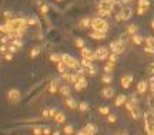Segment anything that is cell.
<instances>
[{
  "instance_id": "cell-1",
  "label": "cell",
  "mask_w": 154,
  "mask_h": 135,
  "mask_svg": "<svg viewBox=\"0 0 154 135\" xmlns=\"http://www.w3.org/2000/svg\"><path fill=\"white\" fill-rule=\"evenodd\" d=\"M143 121H144V129L147 135H154V110L148 108L143 114Z\"/></svg>"
},
{
  "instance_id": "cell-2",
  "label": "cell",
  "mask_w": 154,
  "mask_h": 135,
  "mask_svg": "<svg viewBox=\"0 0 154 135\" xmlns=\"http://www.w3.org/2000/svg\"><path fill=\"white\" fill-rule=\"evenodd\" d=\"M91 29L96 30V32L107 33V30H108V23L106 22L103 17H97V19L91 20Z\"/></svg>"
},
{
  "instance_id": "cell-3",
  "label": "cell",
  "mask_w": 154,
  "mask_h": 135,
  "mask_svg": "<svg viewBox=\"0 0 154 135\" xmlns=\"http://www.w3.org/2000/svg\"><path fill=\"white\" fill-rule=\"evenodd\" d=\"M110 48H111V53H116V54H123L124 50H126V46H124V41L123 39H119V40H114L110 43Z\"/></svg>"
},
{
  "instance_id": "cell-4",
  "label": "cell",
  "mask_w": 154,
  "mask_h": 135,
  "mask_svg": "<svg viewBox=\"0 0 154 135\" xmlns=\"http://www.w3.org/2000/svg\"><path fill=\"white\" fill-rule=\"evenodd\" d=\"M61 58H63V61L67 64L69 68H74V70H77V68L81 65L80 61L76 60V58H74L73 56H70V54H61Z\"/></svg>"
},
{
  "instance_id": "cell-5",
  "label": "cell",
  "mask_w": 154,
  "mask_h": 135,
  "mask_svg": "<svg viewBox=\"0 0 154 135\" xmlns=\"http://www.w3.org/2000/svg\"><path fill=\"white\" fill-rule=\"evenodd\" d=\"M7 101L10 104H17L20 100H22V93L16 90V88H12V90H9L7 91Z\"/></svg>"
},
{
  "instance_id": "cell-6",
  "label": "cell",
  "mask_w": 154,
  "mask_h": 135,
  "mask_svg": "<svg viewBox=\"0 0 154 135\" xmlns=\"http://www.w3.org/2000/svg\"><path fill=\"white\" fill-rule=\"evenodd\" d=\"M131 13H133V10L127 6H124V7L119 11V14L116 16V20L117 22H126V20H129L130 17H131Z\"/></svg>"
},
{
  "instance_id": "cell-7",
  "label": "cell",
  "mask_w": 154,
  "mask_h": 135,
  "mask_svg": "<svg viewBox=\"0 0 154 135\" xmlns=\"http://www.w3.org/2000/svg\"><path fill=\"white\" fill-rule=\"evenodd\" d=\"M114 4H116V1H113V0H98V10H104V11L111 13L114 10Z\"/></svg>"
},
{
  "instance_id": "cell-8",
  "label": "cell",
  "mask_w": 154,
  "mask_h": 135,
  "mask_svg": "<svg viewBox=\"0 0 154 135\" xmlns=\"http://www.w3.org/2000/svg\"><path fill=\"white\" fill-rule=\"evenodd\" d=\"M94 56H96V60H100V61H104L108 58L110 56V51L107 47H98L96 51H94Z\"/></svg>"
},
{
  "instance_id": "cell-9",
  "label": "cell",
  "mask_w": 154,
  "mask_h": 135,
  "mask_svg": "<svg viewBox=\"0 0 154 135\" xmlns=\"http://www.w3.org/2000/svg\"><path fill=\"white\" fill-rule=\"evenodd\" d=\"M133 80H134L133 74H126V75H123V77H121V80H120V84H121L123 88H129L130 85H131V83H133Z\"/></svg>"
},
{
  "instance_id": "cell-10",
  "label": "cell",
  "mask_w": 154,
  "mask_h": 135,
  "mask_svg": "<svg viewBox=\"0 0 154 135\" xmlns=\"http://www.w3.org/2000/svg\"><path fill=\"white\" fill-rule=\"evenodd\" d=\"M147 90H148V81L147 80H141L137 84V94L143 96V94L147 93Z\"/></svg>"
},
{
  "instance_id": "cell-11",
  "label": "cell",
  "mask_w": 154,
  "mask_h": 135,
  "mask_svg": "<svg viewBox=\"0 0 154 135\" xmlns=\"http://www.w3.org/2000/svg\"><path fill=\"white\" fill-rule=\"evenodd\" d=\"M81 57H83V58H89V60H91V61H93V60H96V56H94V53H93L90 48L86 47V46L81 48Z\"/></svg>"
},
{
  "instance_id": "cell-12",
  "label": "cell",
  "mask_w": 154,
  "mask_h": 135,
  "mask_svg": "<svg viewBox=\"0 0 154 135\" xmlns=\"http://www.w3.org/2000/svg\"><path fill=\"white\" fill-rule=\"evenodd\" d=\"M101 94H103V97H104V98L110 100V98H113V97H114V88L113 87L103 88V90H101Z\"/></svg>"
},
{
  "instance_id": "cell-13",
  "label": "cell",
  "mask_w": 154,
  "mask_h": 135,
  "mask_svg": "<svg viewBox=\"0 0 154 135\" xmlns=\"http://www.w3.org/2000/svg\"><path fill=\"white\" fill-rule=\"evenodd\" d=\"M66 105H67L70 110L79 108V105H77V103H76V100H74L73 97H66Z\"/></svg>"
},
{
  "instance_id": "cell-14",
  "label": "cell",
  "mask_w": 154,
  "mask_h": 135,
  "mask_svg": "<svg viewBox=\"0 0 154 135\" xmlns=\"http://www.w3.org/2000/svg\"><path fill=\"white\" fill-rule=\"evenodd\" d=\"M59 91H60L61 96H64V97H70V93H72V90H70V85H69V84H63V85H60Z\"/></svg>"
},
{
  "instance_id": "cell-15",
  "label": "cell",
  "mask_w": 154,
  "mask_h": 135,
  "mask_svg": "<svg viewBox=\"0 0 154 135\" xmlns=\"http://www.w3.org/2000/svg\"><path fill=\"white\" fill-rule=\"evenodd\" d=\"M79 27H80L81 30H86V29L91 27V20H90L89 17H86V19H81L80 23H79Z\"/></svg>"
},
{
  "instance_id": "cell-16",
  "label": "cell",
  "mask_w": 154,
  "mask_h": 135,
  "mask_svg": "<svg viewBox=\"0 0 154 135\" xmlns=\"http://www.w3.org/2000/svg\"><path fill=\"white\" fill-rule=\"evenodd\" d=\"M91 39L94 40H104L106 39V33H101V32H96V30H93V32L89 34Z\"/></svg>"
},
{
  "instance_id": "cell-17",
  "label": "cell",
  "mask_w": 154,
  "mask_h": 135,
  "mask_svg": "<svg viewBox=\"0 0 154 135\" xmlns=\"http://www.w3.org/2000/svg\"><path fill=\"white\" fill-rule=\"evenodd\" d=\"M126 103H127V97L124 96V94H120V96H117V98H116L114 105H116V107H121V105H124Z\"/></svg>"
},
{
  "instance_id": "cell-18",
  "label": "cell",
  "mask_w": 154,
  "mask_h": 135,
  "mask_svg": "<svg viewBox=\"0 0 154 135\" xmlns=\"http://www.w3.org/2000/svg\"><path fill=\"white\" fill-rule=\"evenodd\" d=\"M143 41H144V39H143L138 33H136V34H133V36H131V43H133V44H136V46L143 44Z\"/></svg>"
},
{
  "instance_id": "cell-19",
  "label": "cell",
  "mask_w": 154,
  "mask_h": 135,
  "mask_svg": "<svg viewBox=\"0 0 154 135\" xmlns=\"http://www.w3.org/2000/svg\"><path fill=\"white\" fill-rule=\"evenodd\" d=\"M67 70H69V67H67V64L64 63V61H60V63H57V71L60 73H67Z\"/></svg>"
},
{
  "instance_id": "cell-20",
  "label": "cell",
  "mask_w": 154,
  "mask_h": 135,
  "mask_svg": "<svg viewBox=\"0 0 154 135\" xmlns=\"http://www.w3.org/2000/svg\"><path fill=\"white\" fill-rule=\"evenodd\" d=\"M54 121L59 122V124H64L66 122V115L63 112H57L56 115H54Z\"/></svg>"
},
{
  "instance_id": "cell-21",
  "label": "cell",
  "mask_w": 154,
  "mask_h": 135,
  "mask_svg": "<svg viewBox=\"0 0 154 135\" xmlns=\"http://www.w3.org/2000/svg\"><path fill=\"white\" fill-rule=\"evenodd\" d=\"M26 22H27V26H39V20H37V17H34V16L27 17Z\"/></svg>"
},
{
  "instance_id": "cell-22",
  "label": "cell",
  "mask_w": 154,
  "mask_h": 135,
  "mask_svg": "<svg viewBox=\"0 0 154 135\" xmlns=\"http://www.w3.org/2000/svg\"><path fill=\"white\" fill-rule=\"evenodd\" d=\"M84 129H86V131H87V132H89L90 135H94L96 132H97V128L94 127L93 124H87V125L84 127Z\"/></svg>"
},
{
  "instance_id": "cell-23",
  "label": "cell",
  "mask_w": 154,
  "mask_h": 135,
  "mask_svg": "<svg viewBox=\"0 0 154 135\" xmlns=\"http://www.w3.org/2000/svg\"><path fill=\"white\" fill-rule=\"evenodd\" d=\"M57 85H59V81H57V80H54V81H51V83H50L49 91L51 93V94H54V93L57 91Z\"/></svg>"
},
{
  "instance_id": "cell-24",
  "label": "cell",
  "mask_w": 154,
  "mask_h": 135,
  "mask_svg": "<svg viewBox=\"0 0 154 135\" xmlns=\"http://www.w3.org/2000/svg\"><path fill=\"white\" fill-rule=\"evenodd\" d=\"M50 61L51 63H60V61H63V58H61V54H51L50 56Z\"/></svg>"
},
{
  "instance_id": "cell-25",
  "label": "cell",
  "mask_w": 154,
  "mask_h": 135,
  "mask_svg": "<svg viewBox=\"0 0 154 135\" xmlns=\"http://www.w3.org/2000/svg\"><path fill=\"white\" fill-rule=\"evenodd\" d=\"M80 64H81V67H84V68H90V67L93 65V61L89 60V58H83L80 61Z\"/></svg>"
},
{
  "instance_id": "cell-26",
  "label": "cell",
  "mask_w": 154,
  "mask_h": 135,
  "mask_svg": "<svg viewBox=\"0 0 154 135\" xmlns=\"http://www.w3.org/2000/svg\"><path fill=\"white\" fill-rule=\"evenodd\" d=\"M39 54H40V47L36 46V47H33L32 51H30V58H36Z\"/></svg>"
},
{
  "instance_id": "cell-27",
  "label": "cell",
  "mask_w": 154,
  "mask_h": 135,
  "mask_svg": "<svg viewBox=\"0 0 154 135\" xmlns=\"http://www.w3.org/2000/svg\"><path fill=\"white\" fill-rule=\"evenodd\" d=\"M101 81H103L104 84H110V83H113V75H111V74H104V75L101 77Z\"/></svg>"
},
{
  "instance_id": "cell-28",
  "label": "cell",
  "mask_w": 154,
  "mask_h": 135,
  "mask_svg": "<svg viewBox=\"0 0 154 135\" xmlns=\"http://www.w3.org/2000/svg\"><path fill=\"white\" fill-rule=\"evenodd\" d=\"M137 32H138V27L136 26V24H130V26H129V29H127V33H129L130 36L136 34Z\"/></svg>"
},
{
  "instance_id": "cell-29",
  "label": "cell",
  "mask_w": 154,
  "mask_h": 135,
  "mask_svg": "<svg viewBox=\"0 0 154 135\" xmlns=\"http://www.w3.org/2000/svg\"><path fill=\"white\" fill-rule=\"evenodd\" d=\"M63 132H64L66 135H72L74 132V129H73V125H70V124H67L64 128H63Z\"/></svg>"
},
{
  "instance_id": "cell-30",
  "label": "cell",
  "mask_w": 154,
  "mask_h": 135,
  "mask_svg": "<svg viewBox=\"0 0 154 135\" xmlns=\"http://www.w3.org/2000/svg\"><path fill=\"white\" fill-rule=\"evenodd\" d=\"M87 74H89V75H91V77H93V75H96V74H97V67L91 65L90 68H87Z\"/></svg>"
},
{
  "instance_id": "cell-31",
  "label": "cell",
  "mask_w": 154,
  "mask_h": 135,
  "mask_svg": "<svg viewBox=\"0 0 154 135\" xmlns=\"http://www.w3.org/2000/svg\"><path fill=\"white\" fill-rule=\"evenodd\" d=\"M150 6V0H138V7H148Z\"/></svg>"
},
{
  "instance_id": "cell-32",
  "label": "cell",
  "mask_w": 154,
  "mask_h": 135,
  "mask_svg": "<svg viewBox=\"0 0 154 135\" xmlns=\"http://www.w3.org/2000/svg\"><path fill=\"white\" fill-rule=\"evenodd\" d=\"M117 60H119V54H116V53H111L108 56V61L110 63H117Z\"/></svg>"
},
{
  "instance_id": "cell-33",
  "label": "cell",
  "mask_w": 154,
  "mask_h": 135,
  "mask_svg": "<svg viewBox=\"0 0 154 135\" xmlns=\"http://www.w3.org/2000/svg\"><path fill=\"white\" fill-rule=\"evenodd\" d=\"M98 112L103 114V115H108V114H110V108H108V107H100V108H98Z\"/></svg>"
},
{
  "instance_id": "cell-34",
  "label": "cell",
  "mask_w": 154,
  "mask_h": 135,
  "mask_svg": "<svg viewBox=\"0 0 154 135\" xmlns=\"http://www.w3.org/2000/svg\"><path fill=\"white\" fill-rule=\"evenodd\" d=\"M79 110L83 111V112H86L87 110H89V104H87V103H80V104H79Z\"/></svg>"
},
{
  "instance_id": "cell-35",
  "label": "cell",
  "mask_w": 154,
  "mask_h": 135,
  "mask_svg": "<svg viewBox=\"0 0 154 135\" xmlns=\"http://www.w3.org/2000/svg\"><path fill=\"white\" fill-rule=\"evenodd\" d=\"M74 44H76V47L83 48V47H84V40H83V39H77L76 41H74Z\"/></svg>"
},
{
  "instance_id": "cell-36",
  "label": "cell",
  "mask_w": 154,
  "mask_h": 135,
  "mask_svg": "<svg viewBox=\"0 0 154 135\" xmlns=\"http://www.w3.org/2000/svg\"><path fill=\"white\" fill-rule=\"evenodd\" d=\"M17 48L19 47H16L14 44H10V46H7V51L12 53V54H14V53H17Z\"/></svg>"
},
{
  "instance_id": "cell-37",
  "label": "cell",
  "mask_w": 154,
  "mask_h": 135,
  "mask_svg": "<svg viewBox=\"0 0 154 135\" xmlns=\"http://www.w3.org/2000/svg\"><path fill=\"white\" fill-rule=\"evenodd\" d=\"M33 134H34V135H41V134H43V128H41V127H34V129H33Z\"/></svg>"
},
{
  "instance_id": "cell-38",
  "label": "cell",
  "mask_w": 154,
  "mask_h": 135,
  "mask_svg": "<svg viewBox=\"0 0 154 135\" xmlns=\"http://www.w3.org/2000/svg\"><path fill=\"white\" fill-rule=\"evenodd\" d=\"M13 44H14L16 47H22V46H23V43H22V40L19 39V37H16V39H13Z\"/></svg>"
},
{
  "instance_id": "cell-39",
  "label": "cell",
  "mask_w": 154,
  "mask_h": 135,
  "mask_svg": "<svg viewBox=\"0 0 154 135\" xmlns=\"http://www.w3.org/2000/svg\"><path fill=\"white\" fill-rule=\"evenodd\" d=\"M41 115H43V118H44V119H49V118H50L49 108H46V110H43V111H41Z\"/></svg>"
},
{
  "instance_id": "cell-40",
  "label": "cell",
  "mask_w": 154,
  "mask_h": 135,
  "mask_svg": "<svg viewBox=\"0 0 154 135\" xmlns=\"http://www.w3.org/2000/svg\"><path fill=\"white\" fill-rule=\"evenodd\" d=\"M116 119H117V117H116L114 114H108V115H107V121H108V122H116Z\"/></svg>"
},
{
  "instance_id": "cell-41",
  "label": "cell",
  "mask_w": 154,
  "mask_h": 135,
  "mask_svg": "<svg viewBox=\"0 0 154 135\" xmlns=\"http://www.w3.org/2000/svg\"><path fill=\"white\" fill-rule=\"evenodd\" d=\"M110 13L108 11H104V10H98V17H108Z\"/></svg>"
},
{
  "instance_id": "cell-42",
  "label": "cell",
  "mask_w": 154,
  "mask_h": 135,
  "mask_svg": "<svg viewBox=\"0 0 154 135\" xmlns=\"http://www.w3.org/2000/svg\"><path fill=\"white\" fill-rule=\"evenodd\" d=\"M144 53H148V54H154V48L150 47V46H146V47H144Z\"/></svg>"
},
{
  "instance_id": "cell-43",
  "label": "cell",
  "mask_w": 154,
  "mask_h": 135,
  "mask_svg": "<svg viewBox=\"0 0 154 135\" xmlns=\"http://www.w3.org/2000/svg\"><path fill=\"white\" fill-rule=\"evenodd\" d=\"M40 11L43 13V14H46V13L49 11V7H47L46 4H43V6H40Z\"/></svg>"
},
{
  "instance_id": "cell-44",
  "label": "cell",
  "mask_w": 154,
  "mask_h": 135,
  "mask_svg": "<svg viewBox=\"0 0 154 135\" xmlns=\"http://www.w3.org/2000/svg\"><path fill=\"white\" fill-rule=\"evenodd\" d=\"M137 13H138V16H143V14L146 13V7H138L137 9Z\"/></svg>"
},
{
  "instance_id": "cell-45",
  "label": "cell",
  "mask_w": 154,
  "mask_h": 135,
  "mask_svg": "<svg viewBox=\"0 0 154 135\" xmlns=\"http://www.w3.org/2000/svg\"><path fill=\"white\" fill-rule=\"evenodd\" d=\"M49 112H50V118H54V115L57 114V111L54 108H49Z\"/></svg>"
},
{
  "instance_id": "cell-46",
  "label": "cell",
  "mask_w": 154,
  "mask_h": 135,
  "mask_svg": "<svg viewBox=\"0 0 154 135\" xmlns=\"http://www.w3.org/2000/svg\"><path fill=\"white\" fill-rule=\"evenodd\" d=\"M4 58H6V60H7V61H10V60H13V54H12V53H6V54H4Z\"/></svg>"
},
{
  "instance_id": "cell-47",
  "label": "cell",
  "mask_w": 154,
  "mask_h": 135,
  "mask_svg": "<svg viewBox=\"0 0 154 135\" xmlns=\"http://www.w3.org/2000/svg\"><path fill=\"white\" fill-rule=\"evenodd\" d=\"M50 132H51L50 127H43V134H44V135H49Z\"/></svg>"
},
{
  "instance_id": "cell-48",
  "label": "cell",
  "mask_w": 154,
  "mask_h": 135,
  "mask_svg": "<svg viewBox=\"0 0 154 135\" xmlns=\"http://www.w3.org/2000/svg\"><path fill=\"white\" fill-rule=\"evenodd\" d=\"M76 135H90V134L87 132V131H86V129H84V128H81V129H80V131H79V132H77Z\"/></svg>"
},
{
  "instance_id": "cell-49",
  "label": "cell",
  "mask_w": 154,
  "mask_h": 135,
  "mask_svg": "<svg viewBox=\"0 0 154 135\" xmlns=\"http://www.w3.org/2000/svg\"><path fill=\"white\" fill-rule=\"evenodd\" d=\"M6 51H7V46H4V44L0 46V53H6Z\"/></svg>"
},
{
  "instance_id": "cell-50",
  "label": "cell",
  "mask_w": 154,
  "mask_h": 135,
  "mask_svg": "<svg viewBox=\"0 0 154 135\" xmlns=\"http://www.w3.org/2000/svg\"><path fill=\"white\" fill-rule=\"evenodd\" d=\"M150 90H151V93L154 94V81H151V84H150Z\"/></svg>"
},
{
  "instance_id": "cell-51",
  "label": "cell",
  "mask_w": 154,
  "mask_h": 135,
  "mask_svg": "<svg viewBox=\"0 0 154 135\" xmlns=\"http://www.w3.org/2000/svg\"><path fill=\"white\" fill-rule=\"evenodd\" d=\"M53 135H60V132H59V131H54V132H53Z\"/></svg>"
},
{
  "instance_id": "cell-52",
  "label": "cell",
  "mask_w": 154,
  "mask_h": 135,
  "mask_svg": "<svg viewBox=\"0 0 154 135\" xmlns=\"http://www.w3.org/2000/svg\"><path fill=\"white\" fill-rule=\"evenodd\" d=\"M151 27L154 29V19H153V22H151Z\"/></svg>"
},
{
  "instance_id": "cell-53",
  "label": "cell",
  "mask_w": 154,
  "mask_h": 135,
  "mask_svg": "<svg viewBox=\"0 0 154 135\" xmlns=\"http://www.w3.org/2000/svg\"><path fill=\"white\" fill-rule=\"evenodd\" d=\"M120 135H127V132H126V131H124V132H121V134Z\"/></svg>"
}]
</instances>
